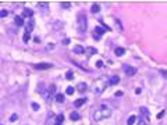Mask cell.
Instances as JSON below:
<instances>
[{"instance_id": "obj_1", "label": "cell", "mask_w": 167, "mask_h": 125, "mask_svg": "<svg viewBox=\"0 0 167 125\" xmlns=\"http://www.w3.org/2000/svg\"><path fill=\"white\" fill-rule=\"evenodd\" d=\"M107 85H109L107 77H100V78L93 81V83L91 85V89H92V92L95 93V95H102Z\"/></svg>"}, {"instance_id": "obj_2", "label": "cell", "mask_w": 167, "mask_h": 125, "mask_svg": "<svg viewBox=\"0 0 167 125\" xmlns=\"http://www.w3.org/2000/svg\"><path fill=\"white\" fill-rule=\"evenodd\" d=\"M111 115V108L106 107V106H100V108L93 113V119L95 121H102V119H106Z\"/></svg>"}, {"instance_id": "obj_3", "label": "cell", "mask_w": 167, "mask_h": 125, "mask_svg": "<svg viewBox=\"0 0 167 125\" xmlns=\"http://www.w3.org/2000/svg\"><path fill=\"white\" fill-rule=\"evenodd\" d=\"M77 25H78V31L79 33H85L88 29V20L85 14H79L77 17Z\"/></svg>"}, {"instance_id": "obj_4", "label": "cell", "mask_w": 167, "mask_h": 125, "mask_svg": "<svg viewBox=\"0 0 167 125\" xmlns=\"http://www.w3.org/2000/svg\"><path fill=\"white\" fill-rule=\"evenodd\" d=\"M52 96H56V86L54 85H50V86L48 88V90H45V93H43V99L45 100H50Z\"/></svg>"}, {"instance_id": "obj_5", "label": "cell", "mask_w": 167, "mask_h": 125, "mask_svg": "<svg viewBox=\"0 0 167 125\" xmlns=\"http://www.w3.org/2000/svg\"><path fill=\"white\" fill-rule=\"evenodd\" d=\"M33 68L35 70H48V68H52V64H49V62H40V64H35Z\"/></svg>"}, {"instance_id": "obj_6", "label": "cell", "mask_w": 167, "mask_h": 125, "mask_svg": "<svg viewBox=\"0 0 167 125\" xmlns=\"http://www.w3.org/2000/svg\"><path fill=\"white\" fill-rule=\"evenodd\" d=\"M122 68H124L125 74L128 75V77H132V75H135V72H137V70H135L134 67H130V66H124Z\"/></svg>"}, {"instance_id": "obj_7", "label": "cell", "mask_w": 167, "mask_h": 125, "mask_svg": "<svg viewBox=\"0 0 167 125\" xmlns=\"http://www.w3.org/2000/svg\"><path fill=\"white\" fill-rule=\"evenodd\" d=\"M14 22L17 27H22L24 25V17H21V15H15L14 17Z\"/></svg>"}, {"instance_id": "obj_8", "label": "cell", "mask_w": 167, "mask_h": 125, "mask_svg": "<svg viewBox=\"0 0 167 125\" xmlns=\"http://www.w3.org/2000/svg\"><path fill=\"white\" fill-rule=\"evenodd\" d=\"M106 31H107V29H104V28H102V27H96V28H95V38L98 39L99 35L102 36L104 32H106Z\"/></svg>"}, {"instance_id": "obj_9", "label": "cell", "mask_w": 167, "mask_h": 125, "mask_svg": "<svg viewBox=\"0 0 167 125\" xmlns=\"http://www.w3.org/2000/svg\"><path fill=\"white\" fill-rule=\"evenodd\" d=\"M33 27H35V21H33V18H31V20L28 21V24H27V32L29 33L33 29Z\"/></svg>"}, {"instance_id": "obj_10", "label": "cell", "mask_w": 167, "mask_h": 125, "mask_svg": "<svg viewBox=\"0 0 167 125\" xmlns=\"http://www.w3.org/2000/svg\"><path fill=\"white\" fill-rule=\"evenodd\" d=\"M87 103V99L84 97V99H78V100H75L74 101V107H81L82 104H85Z\"/></svg>"}, {"instance_id": "obj_11", "label": "cell", "mask_w": 167, "mask_h": 125, "mask_svg": "<svg viewBox=\"0 0 167 125\" xmlns=\"http://www.w3.org/2000/svg\"><path fill=\"white\" fill-rule=\"evenodd\" d=\"M114 54H116L117 57H121V56H124V54H125V50L122 47H117L116 50H114Z\"/></svg>"}, {"instance_id": "obj_12", "label": "cell", "mask_w": 167, "mask_h": 125, "mask_svg": "<svg viewBox=\"0 0 167 125\" xmlns=\"http://www.w3.org/2000/svg\"><path fill=\"white\" fill-rule=\"evenodd\" d=\"M54 100H56L57 103H63V101H64V95H63V93H57V95L54 96Z\"/></svg>"}, {"instance_id": "obj_13", "label": "cell", "mask_w": 167, "mask_h": 125, "mask_svg": "<svg viewBox=\"0 0 167 125\" xmlns=\"http://www.w3.org/2000/svg\"><path fill=\"white\" fill-rule=\"evenodd\" d=\"M118 82H120V78L118 77H111L110 79H109V85H117Z\"/></svg>"}, {"instance_id": "obj_14", "label": "cell", "mask_w": 167, "mask_h": 125, "mask_svg": "<svg viewBox=\"0 0 167 125\" xmlns=\"http://www.w3.org/2000/svg\"><path fill=\"white\" fill-rule=\"evenodd\" d=\"M70 118H71L72 121H78V119H79L81 117H79V114H78L77 111H72V113L70 114Z\"/></svg>"}, {"instance_id": "obj_15", "label": "cell", "mask_w": 167, "mask_h": 125, "mask_svg": "<svg viewBox=\"0 0 167 125\" xmlns=\"http://www.w3.org/2000/svg\"><path fill=\"white\" fill-rule=\"evenodd\" d=\"M84 51H85V49H84L82 46H79V45L74 47V53H77V54H82Z\"/></svg>"}, {"instance_id": "obj_16", "label": "cell", "mask_w": 167, "mask_h": 125, "mask_svg": "<svg viewBox=\"0 0 167 125\" xmlns=\"http://www.w3.org/2000/svg\"><path fill=\"white\" fill-rule=\"evenodd\" d=\"M87 83L85 82H81L79 85H78V90H79V92H85V90H87Z\"/></svg>"}, {"instance_id": "obj_17", "label": "cell", "mask_w": 167, "mask_h": 125, "mask_svg": "<svg viewBox=\"0 0 167 125\" xmlns=\"http://www.w3.org/2000/svg\"><path fill=\"white\" fill-rule=\"evenodd\" d=\"M139 111H141V114L146 115V118H149V110H148L146 107H141V108H139Z\"/></svg>"}, {"instance_id": "obj_18", "label": "cell", "mask_w": 167, "mask_h": 125, "mask_svg": "<svg viewBox=\"0 0 167 125\" xmlns=\"http://www.w3.org/2000/svg\"><path fill=\"white\" fill-rule=\"evenodd\" d=\"M91 11H92L93 14L99 13V11H100V6H99V4H93V6H92V9H91Z\"/></svg>"}, {"instance_id": "obj_19", "label": "cell", "mask_w": 167, "mask_h": 125, "mask_svg": "<svg viewBox=\"0 0 167 125\" xmlns=\"http://www.w3.org/2000/svg\"><path fill=\"white\" fill-rule=\"evenodd\" d=\"M135 121H137V117H135V115L128 117V119H127V125H132Z\"/></svg>"}, {"instance_id": "obj_20", "label": "cell", "mask_w": 167, "mask_h": 125, "mask_svg": "<svg viewBox=\"0 0 167 125\" xmlns=\"http://www.w3.org/2000/svg\"><path fill=\"white\" fill-rule=\"evenodd\" d=\"M24 14L27 15V17H29V18H32V15H33V13H32V10H29V9H24Z\"/></svg>"}, {"instance_id": "obj_21", "label": "cell", "mask_w": 167, "mask_h": 125, "mask_svg": "<svg viewBox=\"0 0 167 125\" xmlns=\"http://www.w3.org/2000/svg\"><path fill=\"white\" fill-rule=\"evenodd\" d=\"M70 6H71L70 2H61V7H63V9H70Z\"/></svg>"}, {"instance_id": "obj_22", "label": "cell", "mask_w": 167, "mask_h": 125, "mask_svg": "<svg viewBox=\"0 0 167 125\" xmlns=\"http://www.w3.org/2000/svg\"><path fill=\"white\" fill-rule=\"evenodd\" d=\"M63 119H64V115H63V114H59V115H57V118H56L57 124H61V122H63Z\"/></svg>"}, {"instance_id": "obj_23", "label": "cell", "mask_w": 167, "mask_h": 125, "mask_svg": "<svg viewBox=\"0 0 167 125\" xmlns=\"http://www.w3.org/2000/svg\"><path fill=\"white\" fill-rule=\"evenodd\" d=\"M66 78L68 81H71L72 78H74V75H72V71H67V74H66Z\"/></svg>"}, {"instance_id": "obj_24", "label": "cell", "mask_w": 167, "mask_h": 125, "mask_svg": "<svg viewBox=\"0 0 167 125\" xmlns=\"http://www.w3.org/2000/svg\"><path fill=\"white\" fill-rule=\"evenodd\" d=\"M17 118H18V115L17 114H11V115H10V122H14V121H17Z\"/></svg>"}, {"instance_id": "obj_25", "label": "cell", "mask_w": 167, "mask_h": 125, "mask_svg": "<svg viewBox=\"0 0 167 125\" xmlns=\"http://www.w3.org/2000/svg\"><path fill=\"white\" fill-rule=\"evenodd\" d=\"M66 92H67V95H72V93H74V88L72 86H68L66 89Z\"/></svg>"}, {"instance_id": "obj_26", "label": "cell", "mask_w": 167, "mask_h": 125, "mask_svg": "<svg viewBox=\"0 0 167 125\" xmlns=\"http://www.w3.org/2000/svg\"><path fill=\"white\" fill-rule=\"evenodd\" d=\"M87 51H88V53H91V54H95L96 53V49L95 47H88Z\"/></svg>"}, {"instance_id": "obj_27", "label": "cell", "mask_w": 167, "mask_h": 125, "mask_svg": "<svg viewBox=\"0 0 167 125\" xmlns=\"http://www.w3.org/2000/svg\"><path fill=\"white\" fill-rule=\"evenodd\" d=\"M32 110H35V111L39 110V104L38 103H32Z\"/></svg>"}, {"instance_id": "obj_28", "label": "cell", "mask_w": 167, "mask_h": 125, "mask_svg": "<svg viewBox=\"0 0 167 125\" xmlns=\"http://www.w3.org/2000/svg\"><path fill=\"white\" fill-rule=\"evenodd\" d=\"M28 40H29V33H28V32H25V35H24V42L27 43Z\"/></svg>"}, {"instance_id": "obj_29", "label": "cell", "mask_w": 167, "mask_h": 125, "mask_svg": "<svg viewBox=\"0 0 167 125\" xmlns=\"http://www.w3.org/2000/svg\"><path fill=\"white\" fill-rule=\"evenodd\" d=\"M138 125H148V121H145V119H139V121H138Z\"/></svg>"}, {"instance_id": "obj_30", "label": "cell", "mask_w": 167, "mask_h": 125, "mask_svg": "<svg viewBox=\"0 0 167 125\" xmlns=\"http://www.w3.org/2000/svg\"><path fill=\"white\" fill-rule=\"evenodd\" d=\"M96 67H98V68H102V67H103V61H102V60H99V61L96 62Z\"/></svg>"}, {"instance_id": "obj_31", "label": "cell", "mask_w": 167, "mask_h": 125, "mask_svg": "<svg viewBox=\"0 0 167 125\" xmlns=\"http://www.w3.org/2000/svg\"><path fill=\"white\" fill-rule=\"evenodd\" d=\"M38 4H39V6H40V7H45V9H46V7H48V6H49V4H48V3H46V2H45V3H43V2H39V3H38Z\"/></svg>"}, {"instance_id": "obj_32", "label": "cell", "mask_w": 167, "mask_h": 125, "mask_svg": "<svg viewBox=\"0 0 167 125\" xmlns=\"http://www.w3.org/2000/svg\"><path fill=\"white\" fill-rule=\"evenodd\" d=\"M7 14H9V13H7L6 10H2V11H0V17H6Z\"/></svg>"}, {"instance_id": "obj_33", "label": "cell", "mask_w": 167, "mask_h": 125, "mask_svg": "<svg viewBox=\"0 0 167 125\" xmlns=\"http://www.w3.org/2000/svg\"><path fill=\"white\" fill-rule=\"evenodd\" d=\"M63 43H64V45H68V43H70V39H68V38L64 39V40H63Z\"/></svg>"}, {"instance_id": "obj_34", "label": "cell", "mask_w": 167, "mask_h": 125, "mask_svg": "<svg viewBox=\"0 0 167 125\" xmlns=\"http://www.w3.org/2000/svg\"><path fill=\"white\" fill-rule=\"evenodd\" d=\"M164 115V111H161V113L160 114H159V115H157V118H161V117H163Z\"/></svg>"}, {"instance_id": "obj_35", "label": "cell", "mask_w": 167, "mask_h": 125, "mask_svg": "<svg viewBox=\"0 0 167 125\" xmlns=\"http://www.w3.org/2000/svg\"><path fill=\"white\" fill-rule=\"evenodd\" d=\"M116 96H118V97H120V96H122V92H116Z\"/></svg>"}, {"instance_id": "obj_36", "label": "cell", "mask_w": 167, "mask_h": 125, "mask_svg": "<svg viewBox=\"0 0 167 125\" xmlns=\"http://www.w3.org/2000/svg\"><path fill=\"white\" fill-rule=\"evenodd\" d=\"M161 74H163V77L167 78V72H166V71H161Z\"/></svg>"}, {"instance_id": "obj_37", "label": "cell", "mask_w": 167, "mask_h": 125, "mask_svg": "<svg viewBox=\"0 0 167 125\" xmlns=\"http://www.w3.org/2000/svg\"><path fill=\"white\" fill-rule=\"evenodd\" d=\"M54 125H61V124H57V122H56V124H54Z\"/></svg>"}]
</instances>
